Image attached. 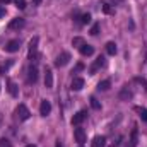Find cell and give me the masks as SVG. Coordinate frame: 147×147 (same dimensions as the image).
<instances>
[{
  "label": "cell",
  "instance_id": "cell-1",
  "mask_svg": "<svg viewBox=\"0 0 147 147\" xmlns=\"http://www.w3.org/2000/svg\"><path fill=\"white\" fill-rule=\"evenodd\" d=\"M38 41H39L38 36H34L29 41V53H28V57H29L31 62H36V58H38Z\"/></svg>",
  "mask_w": 147,
  "mask_h": 147
},
{
  "label": "cell",
  "instance_id": "cell-2",
  "mask_svg": "<svg viewBox=\"0 0 147 147\" xmlns=\"http://www.w3.org/2000/svg\"><path fill=\"white\" fill-rule=\"evenodd\" d=\"M16 115H17V118H19L21 121H26V120H29V116H31V113H29V110H28L26 105H19L17 110H16Z\"/></svg>",
  "mask_w": 147,
  "mask_h": 147
},
{
  "label": "cell",
  "instance_id": "cell-3",
  "mask_svg": "<svg viewBox=\"0 0 147 147\" xmlns=\"http://www.w3.org/2000/svg\"><path fill=\"white\" fill-rule=\"evenodd\" d=\"M105 63H106V60H105V57H98L96 60H94V63L89 67V72L91 75H94V74L98 72V70H101L103 67H105Z\"/></svg>",
  "mask_w": 147,
  "mask_h": 147
},
{
  "label": "cell",
  "instance_id": "cell-4",
  "mask_svg": "<svg viewBox=\"0 0 147 147\" xmlns=\"http://www.w3.org/2000/svg\"><path fill=\"white\" fill-rule=\"evenodd\" d=\"M69 62H70V53H69V51H62V53L57 57L55 65H57V67H65Z\"/></svg>",
  "mask_w": 147,
  "mask_h": 147
},
{
  "label": "cell",
  "instance_id": "cell-5",
  "mask_svg": "<svg viewBox=\"0 0 147 147\" xmlns=\"http://www.w3.org/2000/svg\"><path fill=\"white\" fill-rule=\"evenodd\" d=\"M36 80H38V67L34 63H31L29 69H28V82L29 84H34Z\"/></svg>",
  "mask_w": 147,
  "mask_h": 147
},
{
  "label": "cell",
  "instance_id": "cell-6",
  "mask_svg": "<svg viewBox=\"0 0 147 147\" xmlns=\"http://www.w3.org/2000/svg\"><path fill=\"white\" fill-rule=\"evenodd\" d=\"M19 48H21V41L19 39H12V41H9L5 45V51H9V53H16V51H19Z\"/></svg>",
  "mask_w": 147,
  "mask_h": 147
},
{
  "label": "cell",
  "instance_id": "cell-7",
  "mask_svg": "<svg viewBox=\"0 0 147 147\" xmlns=\"http://www.w3.org/2000/svg\"><path fill=\"white\" fill-rule=\"evenodd\" d=\"M50 111H51V103L46 101V99H43L41 105H39V113H41V116H48Z\"/></svg>",
  "mask_w": 147,
  "mask_h": 147
},
{
  "label": "cell",
  "instance_id": "cell-8",
  "mask_svg": "<svg viewBox=\"0 0 147 147\" xmlns=\"http://www.w3.org/2000/svg\"><path fill=\"white\" fill-rule=\"evenodd\" d=\"M86 118H87V113H86V111H79V113H75V115H74V118H72V125L79 127Z\"/></svg>",
  "mask_w": 147,
  "mask_h": 147
},
{
  "label": "cell",
  "instance_id": "cell-9",
  "mask_svg": "<svg viewBox=\"0 0 147 147\" xmlns=\"http://www.w3.org/2000/svg\"><path fill=\"white\" fill-rule=\"evenodd\" d=\"M137 144H139V130H137V127H134L130 139H128V147H137Z\"/></svg>",
  "mask_w": 147,
  "mask_h": 147
},
{
  "label": "cell",
  "instance_id": "cell-10",
  "mask_svg": "<svg viewBox=\"0 0 147 147\" xmlns=\"http://www.w3.org/2000/svg\"><path fill=\"white\" fill-rule=\"evenodd\" d=\"M74 137H75V140H77L79 144H84V142H86V132H84V128L77 127V128L74 130Z\"/></svg>",
  "mask_w": 147,
  "mask_h": 147
},
{
  "label": "cell",
  "instance_id": "cell-11",
  "mask_svg": "<svg viewBox=\"0 0 147 147\" xmlns=\"http://www.w3.org/2000/svg\"><path fill=\"white\" fill-rule=\"evenodd\" d=\"M24 19H21V17H16V19H12L10 22H9V29H21V28H24Z\"/></svg>",
  "mask_w": 147,
  "mask_h": 147
},
{
  "label": "cell",
  "instance_id": "cell-12",
  "mask_svg": "<svg viewBox=\"0 0 147 147\" xmlns=\"http://www.w3.org/2000/svg\"><path fill=\"white\" fill-rule=\"evenodd\" d=\"M45 86H46V89H51L53 87V72L50 69L45 70Z\"/></svg>",
  "mask_w": 147,
  "mask_h": 147
},
{
  "label": "cell",
  "instance_id": "cell-13",
  "mask_svg": "<svg viewBox=\"0 0 147 147\" xmlns=\"http://www.w3.org/2000/svg\"><path fill=\"white\" fill-rule=\"evenodd\" d=\"M132 96H134V92H132L128 87H123V89H121V92L118 94V98H120L121 101H128V99H132Z\"/></svg>",
  "mask_w": 147,
  "mask_h": 147
},
{
  "label": "cell",
  "instance_id": "cell-14",
  "mask_svg": "<svg viewBox=\"0 0 147 147\" xmlns=\"http://www.w3.org/2000/svg\"><path fill=\"white\" fill-rule=\"evenodd\" d=\"M79 50H80V53H82L84 57H91V55L94 53V46H91V45H86V43H84V45H82Z\"/></svg>",
  "mask_w": 147,
  "mask_h": 147
},
{
  "label": "cell",
  "instance_id": "cell-15",
  "mask_svg": "<svg viewBox=\"0 0 147 147\" xmlns=\"http://www.w3.org/2000/svg\"><path fill=\"white\" fill-rule=\"evenodd\" d=\"M82 87H84V79H82V77H74L72 89H74V91H80Z\"/></svg>",
  "mask_w": 147,
  "mask_h": 147
},
{
  "label": "cell",
  "instance_id": "cell-16",
  "mask_svg": "<svg viewBox=\"0 0 147 147\" xmlns=\"http://www.w3.org/2000/svg\"><path fill=\"white\" fill-rule=\"evenodd\" d=\"M105 144H106V137L103 135H98L92 139V147H105Z\"/></svg>",
  "mask_w": 147,
  "mask_h": 147
},
{
  "label": "cell",
  "instance_id": "cell-17",
  "mask_svg": "<svg viewBox=\"0 0 147 147\" xmlns=\"http://www.w3.org/2000/svg\"><path fill=\"white\" fill-rule=\"evenodd\" d=\"M106 53L108 55H116V45L113 43V41H110V43H106Z\"/></svg>",
  "mask_w": 147,
  "mask_h": 147
},
{
  "label": "cell",
  "instance_id": "cell-18",
  "mask_svg": "<svg viewBox=\"0 0 147 147\" xmlns=\"http://www.w3.org/2000/svg\"><path fill=\"white\" fill-rule=\"evenodd\" d=\"M135 111L139 113V116H140L144 121H147V108H142V106H135Z\"/></svg>",
  "mask_w": 147,
  "mask_h": 147
},
{
  "label": "cell",
  "instance_id": "cell-19",
  "mask_svg": "<svg viewBox=\"0 0 147 147\" xmlns=\"http://www.w3.org/2000/svg\"><path fill=\"white\" fill-rule=\"evenodd\" d=\"M110 86H111V82L106 79V80H101V82L98 84V89H99V91H108V89H110Z\"/></svg>",
  "mask_w": 147,
  "mask_h": 147
},
{
  "label": "cell",
  "instance_id": "cell-20",
  "mask_svg": "<svg viewBox=\"0 0 147 147\" xmlns=\"http://www.w3.org/2000/svg\"><path fill=\"white\" fill-rule=\"evenodd\" d=\"M9 92H10V94H12L14 98H16V96L19 94V91H17V86H16V84H14L12 80H9Z\"/></svg>",
  "mask_w": 147,
  "mask_h": 147
},
{
  "label": "cell",
  "instance_id": "cell-21",
  "mask_svg": "<svg viewBox=\"0 0 147 147\" xmlns=\"http://www.w3.org/2000/svg\"><path fill=\"white\" fill-rule=\"evenodd\" d=\"M91 22V14H82L80 16V24H89Z\"/></svg>",
  "mask_w": 147,
  "mask_h": 147
},
{
  "label": "cell",
  "instance_id": "cell-22",
  "mask_svg": "<svg viewBox=\"0 0 147 147\" xmlns=\"http://www.w3.org/2000/svg\"><path fill=\"white\" fill-rule=\"evenodd\" d=\"M72 45L74 46H77V48H80V46H82V45H84V39H82V38H74L72 39Z\"/></svg>",
  "mask_w": 147,
  "mask_h": 147
},
{
  "label": "cell",
  "instance_id": "cell-23",
  "mask_svg": "<svg viewBox=\"0 0 147 147\" xmlns=\"http://www.w3.org/2000/svg\"><path fill=\"white\" fill-rule=\"evenodd\" d=\"M103 12H105V14H115V9H113L111 5H108V3H105V5H103Z\"/></svg>",
  "mask_w": 147,
  "mask_h": 147
},
{
  "label": "cell",
  "instance_id": "cell-24",
  "mask_svg": "<svg viewBox=\"0 0 147 147\" xmlns=\"http://www.w3.org/2000/svg\"><path fill=\"white\" fill-rule=\"evenodd\" d=\"M91 106H92L94 110H101V105H99V101H98L96 98H91Z\"/></svg>",
  "mask_w": 147,
  "mask_h": 147
},
{
  "label": "cell",
  "instance_id": "cell-25",
  "mask_svg": "<svg viewBox=\"0 0 147 147\" xmlns=\"http://www.w3.org/2000/svg\"><path fill=\"white\" fill-rule=\"evenodd\" d=\"M135 82H139L140 86H144V89L147 91V80H146V79H142V77H137V79H135Z\"/></svg>",
  "mask_w": 147,
  "mask_h": 147
},
{
  "label": "cell",
  "instance_id": "cell-26",
  "mask_svg": "<svg viewBox=\"0 0 147 147\" xmlns=\"http://www.w3.org/2000/svg\"><path fill=\"white\" fill-rule=\"evenodd\" d=\"M0 147H12V144L7 139H0Z\"/></svg>",
  "mask_w": 147,
  "mask_h": 147
},
{
  "label": "cell",
  "instance_id": "cell-27",
  "mask_svg": "<svg viewBox=\"0 0 147 147\" xmlns=\"http://www.w3.org/2000/svg\"><path fill=\"white\" fill-rule=\"evenodd\" d=\"M98 33H99V24H94L92 29H91V34L92 36H98Z\"/></svg>",
  "mask_w": 147,
  "mask_h": 147
},
{
  "label": "cell",
  "instance_id": "cell-28",
  "mask_svg": "<svg viewBox=\"0 0 147 147\" xmlns=\"http://www.w3.org/2000/svg\"><path fill=\"white\" fill-rule=\"evenodd\" d=\"M19 9H26V0H14Z\"/></svg>",
  "mask_w": 147,
  "mask_h": 147
},
{
  "label": "cell",
  "instance_id": "cell-29",
  "mask_svg": "<svg viewBox=\"0 0 147 147\" xmlns=\"http://www.w3.org/2000/svg\"><path fill=\"white\" fill-rule=\"evenodd\" d=\"M105 3H108V5H111V7H115V5H118L121 0H103Z\"/></svg>",
  "mask_w": 147,
  "mask_h": 147
},
{
  "label": "cell",
  "instance_id": "cell-30",
  "mask_svg": "<svg viewBox=\"0 0 147 147\" xmlns=\"http://www.w3.org/2000/svg\"><path fill=\"white\" fill-rule=\"evenodd\" d=\"M5 16V9L3 7H0V17H3Z\"/></svg>",
  "mask_w": 147,
  "mask_h": 147
},
{
  "label": "cell",
  "instance_id": "cell-31",
  "mask_svg": "<svg viewBox=\"0 0 147 147\" xmlns=\"http://www.w3.org/2000/svg\"><path fill=\"white\" fill-rule=\"evenodd\" d=\"M55 147H63V144H62L60 140H57V142H55Z\"/></svg>",
  "mask_w": 147,
  "mask_h": 147
},
{
  "label": "cell",
  "instance_id": "cell-32",
  "mask_svg": "<svg viewBox=\"0 0 147 147\" xmlns=\"http://www.w3.org/2000/svg\"><path fill=\"white\" fill-rule=\"evenodd\" d=\"M9 2H10V0H0V3H3V5H5V3H9Z\"/></svg>",
  "mask_w": 147,
  "mask_h": 147
},
{
  "label": "cell",
  "instance_id": "cell-33",
  "mask_svg": "<svg viewBox=\"0 0 147 147\" xmlns=\"http://www.w3.org/2000/svg\"><path fill=\"white\" fill-rule=\"evenodd\" d=\"M33 2H34V3H36V5H39V3H41V2H43V0H33Z\"/></svg>",
  "mask_w": 147,
  "mask_h": 147
},
{
  "label": "cell",
  "instance_id": "cell-34",
  "mask_svg": "<svg viewBox=\"0 0 147 147\" xmlns=\"http://www.w3.org/2000/svg\"><path fill=\"white\" fill-rule=\"evenodd\" d=\"M26 147H36V146L34 144H29V146H26Z\"/></svg>",
  "mask_w": 147,
  "mask_h": 147
},
{
  "label": "cell",
  "instance_id": "cell-35",
  "mask_svg": "<svg viewBox=\"0 0 147 147\" xmlns=\"http://www.w3.org/2000/svg\"><path fill=\"white\" fill-rule=\"evenodd\" d=\"M113 147H115V146H113Z\"/></svg>",
  "mask_w": 147,
  "mask_h": 147
},
{
  "label": "cell",
  "instance_id": "cell-36",
  "mask_svg": "<svg viewBox=\"0 0 147 147\" xmlns=\"http://www.w3.org/2000/svg\"><path fill=\"white\" fill-rule=\"evenodd\" d=\"M80 147H82V146H80Z\"/></svg>",
  "mask_w": 147,
  "mask_h": 147
}]
</instances>
